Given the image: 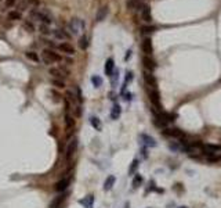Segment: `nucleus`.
<instances>
[{
	"mask_svg": "<svg viewBox=\"0 0 221 208\" xmlns=\"http://www.w3.org/2000/svg\"><path fill=\"white\" fill-rule=\"evenodd\" d=\"M141 49H142V53H145V56H151L153 52V46H152V40L151 38H145L141 43Z\"/></svg>",
	"mask_w": 221,
	"mask_h": 208,
	"instance_id": "5",
	"label": "nucleus"
},
{
	"mask_svg": "<svg viewBox=\"0 0 221 208\" xmlns=\"http://www.w3.org/2000/svg\"><path fill=\"white\" fill-rule=\"evenodd\" d=\"M142 64H144V67H145L148 71H151V72L156 68V63L153 61V60H152L149 56H144V57H142Z\"/></svg>",
	"mask_w": 221,
	"mask_h": 208,
	"instance_id": "10",
	"label": "nucleus"
},
{
	"mask_svg": "<svg viewBox=\"0 0 221 208\" xmlns=\"http://www.w3.org/2000/svg\"><path fill=\"white\" fill-rule=\"evenodd\" d=\"M65 197H66V196H65V194H64V196H61L60 198H55V200H54V201H53V203H51V205H50V208H57V205H60V204H61V203H62V201H64V200H65Z\"/></svg>",
	"mask_w": 221,
	"mask_h": 208,
	"instance_id": "30",
	"label": "nucleus"
},
{
	"mask_svg": "<svg viewBox=\"0 0 221 208\" xmlns=\"http://www.w3.org/2000/svg\"><path fill=\"white\" fill-rule=\"evenodd\" d=\"M68 186H69L68 179H61V180H58L55 185H54V189H55L57 191H65L66 189H68Z\"/></svg>",
	"mask_w": 221,
	"mask_h": 208,
	"instance_id": "11",
	"label": "nucleus"
},
{
	"mask_svg": "<svg viewBox=\"0 0 221 208\" xmlns=\"http://www.w3.org/2000/svg\"><path fill=\"white\" fill-rule=\"evenodd\" d=\"M120 113H122L120 105L115 104L113 107H112V111H111V118H112V119H118V118L120 117Z\"/></svg>",
	"mask_w": 221,
	"mask_h": 208,
	"instance_id": "20",
	"label": "nucleus"
},
{
	"mask_svg": "<svg viewBox=\"0 0 221 208\" xmlns=\"http://www.w3.org/2000/svg\"><path fill=\"white\" fill-rule=\"evenodd\" d=\"M24 29L28 31V32H33V31H35V27H33V24H32V22L25 21V22H24Z\"/></svg>",
	"mask_w": 221,
	"mask_h": 208,
	"instance_id": "32",
	"label": "nucleus"
},
{
	"mask_svg": "<svg viewBox=\"0 0 221 208\" xmlns=\"http://www.w3.org/2000/svg\"><path fill=\"white\" fill-rule=\"evenodd\" d=\"M141 183H142V176H141V175H136L134 179H133V186L134 187H138Z\"/></svg>",
	"mask_w": 221,
	"mask_h": 208,
	"instance_id": "31",
	"label": "nucleus"
},
{
	"mask_svg": "<svg viewBox=\"0 0 221 208\" xmlns=\"http://www.w3.org/2000/svg\"><path fill=\"white\" fill-rule=\"evenodd\" d=\"M115 182H116V178L113 176V175H109L107 179H105V182H104V190H111L112 187H113V185H115Z\"/></svg>",
	"mask_w": 221,
	"mask_h": 208,
	"instance_id": "16",
	"label": "nucleus"
},
{
	"mask_svg": "<svg viewBox=\"0 0 221 208\" xmlns=\"http://www.w3.org/2000/svg\"><path fill=\"white\" fill-rule=\"evenodd\" d=\"M25 54H26V57L31 60V61H33V63H39V60H40V58H39V56H37V54L35 53V52H28V53H25Z\"/></svg>",
	"mask_w": 221,
	"mask_h": 208,
	"instance_id": "27",
	"label": "nucleus"
},
{
	"mask_svg": "<svg viewBox=\"0 0 221 208\" xmlns=\"http://www.w3.org/2000/svg\"><path fill=\"white\" fill-rule=\"evenodd\" d=\"M58 49L66 54H75V49H73V46L70 43H61L58 44Z\"/></svg>",
	"mask_w": 221,
	"mask_h": 208,
	"instance_id": "15",
	"label": "nucleus"
},
{
	"mask_svg": "<svg viewBox=\"0 0 221 208\" xmlns=\"http://www.w3.org/2000/svg\"><path fill=\"white\" fill-rule=\"evenodd\" d=\"M51 83H53L55 88H58V89H64V88H65V82H64L62 79H53Z\"/></svg>",
	"mask_w": 221,
	"mask_h": 208,
	"instance_id": "29",
	"label": "nucleus"
},
{
	"mask_svg": "<svg viewBox=\"0 0 221 208\" xmlns=\"http://www.w3.org/2000/svg\"><path fill=\"white\" fill-rule=\"evenodd\" d=\"M7 18L10 21H15V20H21V13L20 11H10L7 15Z\"/></svg>",
	"mask_w": 221,
	"mask_h": 208,
	"instance_id": "24",
	"label": "nucleus"
},
{
	"mask_svg": "<svg viewBox=\"0 0 221 208\" xmlns=\"http://www.w3.org/2000/svg\"><path fill=\"white\" fill-rule=\"evenodd\" d=\"M162 135L166 137H174V139H182L184 137V132L175 128H170V129H163Z\"/></svg>",
	"mask_w": 221,
	"mask_h": 208,
	"instance_id": "4",
	"label": "nucleus"
},
{
	"mask_svg": "<svg viewBox=\"0 0 221 208\" xmlns=\"http://www.w3.org/2000/svg\"><path fill=\"white\" fill-rule=\"evenodd\" d=\"M15 3H17V0H6V6H7V7H11Z\"/></svg>",
	"mask_w": 221,
	"mask_h": 208,
	"instance_id": "37",
	"label": "nucleus"
},
{
	"mask_svg": "<svg viewBox=\"0 0 221 208\" xmlns=\"http://www.w3.org/2000/svg\"><path fill=\"white\" fill-rule=\"evenodd\" d=\"M0 20H2V18H0Z\"/></svg>",
	"mask_w": 221,
	"mask_h": 208,
	"instance_id": "42",
	"label": "nucleus"
},
{
	"mask_svg": "<svg viewBox=\"0 0 221 208\" xmlns=\"http://www.w3.org/2000/svg\"><path fill=\"white\" fill-rule=\"evenodd\" d=\"M126 6L130 10H142V8L145 7V4H142L141 0H127Z\"/></svg>",
	"mask_w": 221,
	"mask_h": 208,
	"instance_id": "9",
	"label": "nucleus"
},
{
	"mask_svg": "<svg viewBox=\"0 0 221 208\" xmlns=\"http://www.w3.org/2000/svg\"><path fill=\"white\" fill-rule=\"evenodd\" d=\"M203 149H204V151H206L207 154H214V153L220 151L221 147L219 145H204Z\"/></svg>",
	"mask_w": 221,
	"mask_h": 208,
	"instance_id": "19",
	"label": "nucleus"
},
{
	"mask_svg": "<svg viewBox=\"0 0 221 208\" xmlns=\"http://www.w3.org/2000/svg\"><path fill=\"white\" fill-rule=\"evenodd\" d=\"M49 72H50V75L55 76V78H58V79H62V78H65V76H66L65 74L61 71V68H50Z\"/></svg>",
	"mask_w": 221,
	"mask_h": 208,
	"instance_id": "21",
	"label": "nucleus"
},
{
	"mask_svg": "<svg viewBox=\"0 0 221 208\" xmlns=\"http://www.w3.org/2000/svg\"><path fill=\"white\" fill-rule=\"evenodd\" d=\"M113 69H115L113 58H108L107 63H105V75L112 76V74H113Z\"/></svg>",
	"mask_w": 221,
	"mask_h": 208,
	"instance_id": "13",
	"label": "nucleus"
},
{
	"mask_svg": "<svg viewBox=\"0 0 221 208\" xmlns=\"http://www.w3.org/2000/svg\"><path fill=\"white\" fill-rule=\"evenodd\" d=\"M79 47H80L82 50H86L89 47V39L86 35H82V36L79 38Z\"/></svg>",
	"mask_w": 221,
	"mask_h": 208,
	"instance_id": "23",
	"label": "nucleus"
},
{
	"mask_svg": "<svg viewBox=\"0 0 221 208\" xmlns=\"http://www.w3.org/2000/svg\"><path fill=\"white\" fill-rule=\"evenodd\" d=\"M178 208H188V207H178Z\"/></svg>",
	"mask_w": 221,
	"mask_h": 208,
	"instance_id": "41",
	"label": "nucleus"
},
{
	"mask_svg": "<svg viewBox=\"0 0 221 208\" xmlns=\"http://www.w3.org/2000/svg\"><path fill=\"white\" fill-rule=\"evenodd\" d=\"M65 125L68 129H73V126H75V119H73V117L69 113L65 114Z\"/></svg>",
	"mask_w": 221,
	"mask_h": 208,
	"instance_id": "22",
	"label": "nucleus"
},
{
	"mask_svg": "<svg viewBox=\"0 0 221 208\" xmlns=\"http://www.w3.org/2000/svg\"><path fill=\"white\" fill-rule=\"evenodd\" d=\"M112 75H113V76H112V85H116L118 79H119V71H115Z\"/></svg>",
	"mask_w": 221,
	"mask_h": 208,
	"instance_id": "36",
	"label": "nucleus"
},
{
	"mask_svg": "<svg viewBox=\"0 0 221 208\" xmlns=\"http://www.w3.org/2000/svg\"><path fill=\"white\" fill-rule=\"evenodd\" d=\"M83 28H84V22L82 20H79V18H72L69 22V29L72 31L73 35H78L80 31H83Z\"/></svg>",
	"mask_w": 221,
	"mask_h": 208,
	"instance_id": "3",
	"label": "nucleus"
},
{
	"mask_svg": "<svg viewBox=\"0 0 221 208\" xmlns=\"http://www.w3.org/2000/svg\"><path fill=\"white\" fill-rule=\"evenodd\" d=\"M31 2H32V3H33V4H36V6H37V4H39V0H31Z\"/></svg>",
	"mask_w": 221,
	"mask_h": 208,
	"instance_id": "40",
	"label": "nucleus"
},
{
	"mask_svg": "<svg viewBox=\"0 0 221 208\" xmlns=\"http://www.w3.org/2000/svg\"><path fill=\"white\" fill-rule=\"evenodd\" d=\"M130 56H131V52L129 50V52H127V54H126V60H127V58H130Z\"/></svg>",
	"mask_w": 221,
	"mask_h": 208,
	"instance_id": "39",
	"label": "nucleus"
},
{
	"mask_svg": "<svg viewBox=\"0 0 221 208\" xmlns=\"http://www.w3.org/2000/svg\"><path fill=\"white\" fill-rule=\"evenodd\" d=\"M31 15H32V17H35V18H37V20H40V21L46 22V24H50V22H51V20H50L49 17H47L46 14H41V13L36 11V10H35V11H32V14H31Z\"/></svg>",
	"mask_w": 221,
	"mask_h": 208,
	"instance_id": "17",
	"label": "nucleus"
},
{
	"mask_svg": "<svg viewBox=\"0 0 221 208\" xmlns=\"http://www.w3.org/2000/svg\"><path fill=\"white\" fill-rule=\"evenodd\" d=\"M91 82L95 88H100V86L102 85V78L98 75H94V76H91Z\"/></svg>",
	"mask_w": 221,
	"mask_h": 208,
	"instance_id": "26",
	"label": "nucleus"
},
{
	"mask_svg": "<svg viewBox=\"0 0 221 208\" xmlns=\"http://www.w3.org/2000/svg\"><path fill=\"white\" fill-rule=\"evenodd\" d=\"M131 79H133V72H127V76H126V82H124V83L130 82Z\"/></svg>",
	"mask_w": 221,
	"mask_h": 208,
	"instance_id": "38",
	"label": "nucleus"
},
{
	"mask_svg": "<svg viewBox=\"0 0 221 208\" xmlns=\"http://www.w3.org/2000/svg\"><path fill=\"white\" fill-rule=\"evenodd\" d=\"M137 168H138V160H133V162H131V165L129 168V174L134 175V172L137 171Z\"/></svg>",
	"mask_w": 221,
	"mask_h": 208,
	"instance_id": "28",
	"label": "nucleus"
},
{
	"mask_svg": "<svg viewBox=\"0 0 221 208\" xmlns=\"http://www.w3.org/2000/svg\"><path fill=\"white\" fill-rule=\"evenodd\" d=\"M79 204H82L84 208H93V204H94V196H93V194H89V196H86L83 200H79Z\"/></svg>",
	"mask_w": 221,
	"mask_h": 208,
	"instance_id": "12",
	"label": "nucleus"
},
{
	"mask_svg": "<svg viewBox=\"0 0 221 208\" xmlns=\"http://www.w3.org/2000/svg\"><path fill=\"white\" fill-rule=\"evenodd\" d=\"M90 124L93 125V128H95L97 130H101V122L97 117H91L90 118Z\"/></svg>",
	"mask_w": 221,
	"mask_h": 208,
	"instance_id": "25",
	"label": "nucleus"
},
{
	"mask_svg": "<svg viewBox=\"0 0 221 208\" xmlns=\"http://www.w3.org/2000/svg\"><path fill=\"white\" fill-rule=\"evenodd\" d=\"M144 81L147 82V85H148V86H151V88H156V85H158L155 75H153L151 71H145V72H144Z\"/></svg>",
	"mask_w": 221,
	"mask_h": 208,
	"instance_id": "8",
	"label": "nucleus"
},
{
	"mask_svg": "<svg viewBox=\"0 0 221 208\" xmlns=\"http://www.w3.org/2000/svg\"><path fill=\"white\" fill-rule=\"evenodd\" d=\"M78 146H79V142H78V139L76 137H73L72 140L69 142V145H68V149H66V158H70L73 154L76 153V150H78Z\"/></svg>",
	"mask_w": 221,
	"mask_h": 208,
	"instance_id": "6",
	"label": "nucleus"
},
{
	"mask_svg": "<svg viewBox=\"0 0 221 208\" xmlns=\"http://www.w3.org/2000/svg\"><path fill=\"white\" fill-rule=\"evenodd\" d=\"M62 57L60 56L58 53H55L51 49H44L43 50V61L46 64H51L53 61H61Z\"/></svg>",
	"mask_w": 221,
	"mask_h": 208,
	"instance_id": "2",
	"label": "nucleus"
},
{
	"mask_svg": "<svg viewBox=\"0 0 221 208\" xmlns=\"http://www.w3.org/2000/svg\"><path fill=\"white\" fill-rule=\"evenodd\" d=\"M148 97L151 100V103L153 105V113L159 114L162 113V107H161V94H159L158 89L156 88H151L148 90Z\"/></svg>",
	"mask_w": 221,
	"mask_h": 208,
	"instance_id": "1",
	"label": "nucleus"
},
{
	"mask_svg": "<svg viewBox=\"0 0 221 208\" xmlns=\"http://www.w3.org/2000/svg\"><path fill=\"white\" fill-rule=\"evenodd\" d=\"M140 140L145 147H156V140L153 139V137H151L149 135L142 133V135H140Z\"/></svg>",
	"mask_w": 221,
	"mask_h": 208,
	"instance_id": "7",
	"label": "nucleus"
},
{
	"mask_svg": "<svg viewBox=\"0 0 221 208\" xmlns=\"http://www.w3.org/2000/svg\"><path fill=\"white\" fill-rule=\"evenodd\" d=\"M107 15H108V6H104V7H101L100 10H98L97 15H95V20L100 22L102 20H105V17H107Z\"/></svg>",
	"mask_w": 221,
	"mask_h": 208,
	"instance_id": "18",
	"label": "nucleus"
},
{
	"mask_svg": "<svg viewBox=\"0 0 221 208\" xmlns=\"http://www.w3.org/2000/svg\"><path fill=\"white\" fill-rule=\"evenodd\" d=\"M54 35H55V38H58V39H65V38L69 36L68 33H65V32H62V31H54Z\"/></svg>",
	"mask_w": 221,
	"mask_h": 208,
	"instance_id": "33",
	"label": "nucleus"
},
{
	"mask_svg": "<svg viewBox=\"0 0 221 208\" xmlns=\"http://www.w3.org/2000/svg\"><path fill=\"white\" fill-rule=\"evenodd\" d=\"M141 17H142V20L145 22H151L152 21V14H151V8L148 7V6H145V7L141 10Z\"/></svg>",
	"mask_w": 221,
	"mask_h": 208,
	"instance_id": "14",
	"label": "nucleus"
},
{
	"mask_svg": "<svg viewBox=\"0 0 221 208\" xmlns=\"http://www.w3.org/2000/svg\"><path fill=\"white\" fill-rule=\"evenodd\" d=\"M39 29H40L41 33H44V35H49L50 33V29H49V27H47L46 24H41L40 27H39Z\"/></svg>",
	"mask_w": 221,
	"mask_h": 208,
	"instance_id": "34",
	"label": "nucleus"
},
{
	"mask_svg": "<svg viewBox=\"0 0 221 208\" xmlns=\"http://www.w3.org/2000/svg\"><path fill=\"white\" fill-rule=\"evenodd\" d=\"M155 31V27H142L141 28V32L142 33H149V32H153Z\"/></svg>",
	"mask_w": 221,
	"mask_h": 208,
	"instance_id": "35",
	"label": "nucleus"
}]
</instances>
